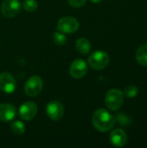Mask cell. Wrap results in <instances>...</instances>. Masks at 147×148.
<instances>
[{
  "label": "cell",
  "instance_id": "6da1fadb",
  "mask_svg": "<svg viewBox=\"0 0 147 148\" xmlns=\"http://www.w3.org/2000/svg\"><path fill=\"white\" fill-rule=\"evenodd\" d=\"M92 122L94 128L100 132L110 131L115 125V117L104 108L97 109L92 116Z\"/></svg>",
  "mask_w": 147,
  "mask_h": 148
},
{
  "label": "cell",
  "instance_id": "7a4b0ae2",
  "mask_svg": "<svg viewBox=\"0 0 147 148\" xmlns=\"http://www.w3.org/2000/svg\"><path fill=\"white\" fill-rule=\"evenodd\" d=\"M124 94L120 90L111 89L105 96V104L111 111H117L124 103Z\"/></svg>",
  "mask_w": 147,
  "mask_h": 148
},
{
  "label": "cell",
  "instance_id": "3957f363",
  "mask_svg": "<svg viewBox=\"0 0 147 148\" xmlns=\"http://www.w3.org/2000/svg\"><path fill=\"white\" fill-rule=\"evenodd\" d=\"M109 63V56L103 50H96L93 52L88 57L89 66L95 69L101 70L105 69Z\"/></svg>",
  "mask_w": 147,
  "mask_h": 148
},
{
  "label": "cell",
  "instance_id": "277c9868",
  "mask_svg": "<svg viewBox=\"0 0 147 148\" xmlns=\"http://www.w3.org/2000/svg\"><path fill=\"white\" fill-rule=\"evenodd\" d=\"M43 82L38 75H33L28 79L24 85V92L29 97L37 96L42 90Z\"/></svg>",
  "mask_w": 147,
  "mask_h": 148
},
{
  "label": "cell",
  "instance_id": "5b68a950",
  "mask_svg": "<svg viewBox=\"0 0 147 148\" xmlns=\"http://www.w3.org/2000/svg\"><path fill=\"white\" fill-rule=\"evenodd\" d=\"M79 29V22L73 16L62 17L57 23V29L64 34L75 33Z\"/></svg>",
  "mask_w": 147,
  "mask_h": 148
},
{
  "label": "cell",
  "instance_id": "8992f818",
  "mask_svg": "<svg viewBox=\"0 0 147 148\" xmlns=\"http://www.w3.org/2000/svg\"><path fill=\"white\" fill-rule=\"evenodd\" d=\"M46 114L50 120L54 121H57L63 117L64 114L63 105L58 101H51L47 104Z\"/></svg>",
  "mask_w": 147,
  "mask_h": 148
},
{
  "label": "cell",
  "instance_id": "52a82bcc",
  "mask_svg": "<svg viewBox=\"0 0 147 148\" xmlns=\"http://www.w3.org/2000/svg\"><path fill=\"white\" fill-rule=\"evenodd\" d=\"M21 10L19 0H4L1 6L2 14L7 18L15 17Z\"/></svg>",
  "mask_w": 147,
  "mask_h": 148
},
{
  "label": "cell",
  "instance_id": "ba28073f",
  "mask_svg": "<svg viewBox=\"0 0 147 148\" xmlns=\"http://www.w3.org/2000/svg\"><path fill=\"white\" fill-rule=\"evenodd\" d=\"M16 83L14 76L8 73L3 72L0 74V89L5 94H12L15 92Z\"/></svg>",
  "mask_w": 147,
  "mask_h": 148
},
{
  "label": "cell",
  "instance_id": "9c48e42d",
  "mask_svg": "<svg viewBox=\"0 0 147 148\" xmlns=\"http://www.w3.org/2000/svg\"><path fill=\"white\" fill-rule=\"evenodd\" d=\"M88 73V65L82 59H75L69 67V74L75 79H81Z\"/></svg>",
  "mask_w": 147,
  "mask_h": 148
},
{
  "label": "cell",
  "instance_id": "30bf717a",
  "mask_svg": "<svg viewBox=\"0 0 147 148\" xmlns=\"http://www.w3.org/2000/svg\"><path fill=\"white\" fill-rule=\"evenodd\" d=\"M37 113V106L33 101H26L21 105L19 108V116L22 120L29 121H31Z\"/></svg>",
  "mask_w": 147,
  "mask_h": 148
},
{
  "label": "cell",
  "instance_id": "8fae6325",
  "mask_svg": "<svg viewBox=\"0 0 147 148\" xmlns=\"http://www.w3.org/2000/svg\"><path fill=\"white\" fill-rule=\"evenodd\" d=\"M109 140L113 146L116 147H123L126 145L128 137L126 133L123 129L117 128L110 134Z\"/></svg>",
  "mask_w": 147,
  "mask_h": 148
},
{
  "label": "cell",
  "instance_id": "7c38bea8",
  "mask_svg": "<svg viewBox=\"0 0 147 148\" xmlns=\"http://www.w3.org/2000/svg\"><path fill=\"white\" fill-rule=\"evenodd\" d=\"M16 115V108L9 103L0 104V121L8 122L15 119Z\"/></svg>",
  "mask_w": 147,
  "mask_h": 148
},
{
  "label": "cell",
  "instance_id": "4fadbf2b",
  "mask_svg": "<svg viewBox=\"0 0 147 148\" xmlns=\"http://www.w3.org/2000/svg\"><path fill=\"white\" fill-rule=\"evenodd\" d=\"M76 50L81 55H87L91 49V42L85 37L79 38L75 42Z\"/></svg>",
  "mask_w": 147,
  "mask_h": 148
},
{
  "label": "cell",
  "instance_id": "5bb4252c",
  "mask_svg": "<svg viewBox=\"0 0 147 148\" xmlns=\"http://www.w3.org/2000/svg\"><path fill=\"white\" fill-rule=\"evenodd\" d=\"M137 62L144 67H147V43L140 46L136 53Z\"/></svg>",
  "mask_w": 147,
  "mask_h": 148
},
{
  "label": "cell",
  "instance_id": "9a60e30c",
  "mask_svg": "<svg viewBox=\"0 0 147 148\" xmlns=\"http://www.w3.org/2000/svg\"><path fill=\"white\" fill-rule=\"evenodd\" d=\"M10 130L15 135H22L25 132V126L23 122L20 121H14L10 126Z\"/></svg>",
  "mask_w": 147,
  "mask_h": 148
},
{
  "label": "cell",
  "instance_id": "2e32d148",
  "mask_svg": "<svg viewBox=\"0 0 147 148\" xmlns=\"http://www.w3.org/2000/svg\"><path fill=\"white\" fill-rule=\"evenodd\" d=\"M139 93V88L135 85H128L124 89V95L127 98H134Z\"/></svg>",
  "mask_w": 147,
  "mask_h": 148
},
{
  "label": "cell",
  "instance_id": "e0dca14e",
  "mask_svg": "<svg viewBox=\"0 0 147 148\" xmlns=\"http://www.w3.org/2000/svg\"><path fill=\"white\" fill-rule=\"evenodd\" d=\"M53 40H54V42L56 45L62 46V45H64L66 43L67 37L64 35V33H62L61 31H56L53 35Z\"/></svg>",
  "mask_w": 147,
  "mask_h": 148
},
{
  "label": "cell",
  "instance_id": "ac0fdd59",
  "mask_svg": "<svg viewBox=\"0 0 147 148\" xmlns=\"http://www.w3.org/2000/svg\"><path fill=\"white\" fill-rule=\"evenodd\" d=\"M22 6L24 10L29 11V12H33L37 9L38 3L36 0H25L23 3Z\"/></svg>",
  "mask_w": 147,
  "mask_h": 148
},
{
  "label": "cell",
  "instance_id": "d6986e66",
  "mask_svg": "<svg viewBox=\"0 0 147 148\" xmlns=\"http://www.w3.org/2000/svg\"><path fill=\"white\" fill-rule=\"evenodd\" d=\"M115 121H118L122 126H128L131 123L130 118L125 114V113H119L115 116Z\"/></svg>",
  "mask_w": 147,
  "mask_h": 148
},
{
  "label": "cell",
  "instance_id": "ffe728a7",
  "mask_svg": "<svg viewBox=\"0 0 147 148\" xmlns=\"http://www.w3.org/2000/svg\"><path fill=\"white\" fill-rule=\"evenodd\" d=\"M68 2L70 6L75 8H79L83 6L86 3L87 0H68Z\"/></svg>",
  "mask_w": 147,
  "mask_h": 148
},
{
  "label": "cell",
  "instance_id": "44dd1931",
  "mask_svg": "<svg viewBox=\"0 0 147 148\" xmlns=\"http://www.w3.org/2000/svg\"><path fill=\"white\" fill-rule=\"evenodd\" d=\"M92 3H101L102 0H90Z\"/></svg>",
  "mask_w": 147,
  "mask_h": 148
}]
</instances>
